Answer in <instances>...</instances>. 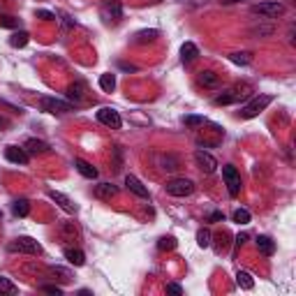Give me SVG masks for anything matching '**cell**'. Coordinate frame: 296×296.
<instances>
[{"label": "cell", "mask_w": 296, "mask_h": 296, "mask_svg": "<svg viewBox=\"0 0 296 296\" xmlns=\"http://www.w3.org/2000/svg\"><path fill=\"white\" fill-rule=\"evenodd\" d=\"M40 107H42V111L54 114V116H63V114L74 111L72 102H65V100H58V97H42V100H40Z\"/></svg>", "instance_id": "cell-1"}, {"label": "cell", "mask_w": 296, "mask_h": 296, "mask_svg": "<svg viewBox=\"0 0 296 296\" xmlns=\"http://www.w3.org/2000/svg\"><path fill=\"white\" fill-rule=\"evenodd\" d=\"M252 14H259L264 19H278L280 14H284V5L280 0H268V3H257V5L250 7Z\"/></svg>", "instance_id": "cell-2"}, {"label": "cell", "mask_w": 296, "mask_h": 296, "mask_svg": "<svg viewBox=\"0 0 296 296\" xmlns=\"http://www.w3.org/2000/svg\"><path fill=\"white\" fill-rule=\"evenodd\" d=\"M10 252H21V254H40L42 248H40V243L31 236H19L10 243Z\"/></svg>", "instance_id": "cell-3"}, {"label": "cell", "mask_w": 296, "mask_h": 296, "mask_svg": "<svg viewBox=\"0 0 296 296\" xmlns=\"http://www.w3.org/2000/svg\"><path fill=\"white\" fill-rule=\"evenodd\" d=\"M167 192L171 197H190L194 192V183L190 178H171L167 183Z\"/></svg>", "instance_id": "cell-4"}, {"label": "cell", "mask_w": 296, "mask_h": 296, "mask_svg": "<svg viewBox=\"0 0 296 296\" xmlns=\"http://www.w3.org/2000/svg\"><path fill=\"white\" fill-rule=\"evenodd\" d=\"M271 102H273V97H271V95H259V97H254L252 102H248V104H245V107L241 109V116H243V118H254V116H259L261 111H264Z\"/></svg>", "instance_id": "cell-5"}, {"label": "cell", "mask_w": 296, "mask_h": 296, "mask_svg": "<svg viewBox=\"0 0 296 296\" xmlns=\"http://www.w3.org/2000/svg\"><path fill=\"white\" fill-rule=\"evenodd\" d=\"M222 178H224V183H227V190H229L231 197H236V194L241 192V174L236 171L234 164H224Z\"/></svg>", "instance_id": "cell-6"}, {"label": "cell", "mask_w": 296, "mask_h": 296, "mask_svg": "<svg viewBox=\"0 0 296 296\" xmlns=\"http://www.w3.org/2000/svg\"><path fill=\"white\" fill-rule=\"evenodd\" d=\"M97 121L102 123V125L111 127V130H121V127H123L121 114H118L116 109H111V107H102V109L97 111Z\"/></svg>", "instance_id": "cell-7"}, {"label": "cell", "mask_w": 296, "mask_h": 296, "mask_svg": "<svg viewBox=\"0 0 296 296\" xmlns=\"http://www.w3.org/2000/svg\"><path fill=\"white\" fill-rule=\"evenodd\" d=\"M194 162H197V167H199L204 174H213V171L218 169V160H215L208 151H204V148L194 151Z\"/></svg>", "instance_id": "cell-8"}, {"label": "cell", "mask_w": 296, "mask_h": 296, "mask_svg": "<svg viewBox=\"0 0 296 296\" xmlns=\"http://www.w3.org/2000/svg\"><path fill=\"white\" fill-rule=\"evenodd\" d=\"M102 17L107 21L118 24L123 19V3L121 0H102Z\"/></svg>", "instance_id": "cell-9"}, {"label": "cell", "mask_w": 296, "mask_h": 296, "mask_svg": "<svg viewBox=\"0 0 296 296\" xmlns=\"http://www.w3.org/2000/svg\"><path fill=\"white\" fill-rule=\"evenodd\" d=\"M125 187L130 190V192L137 194V197H141V199H148V187H146L144 183L137 178V176L127 174V176H125Z\"/></svg>", "instance_id": "cell-10"}, {"label": "cell", "mask_w": 296, "mask_h": 296, "mask_svg": "<svg viewBox=\"0 0 296 296\" xmlns=\"http://www.w3.org/2000/svg\"><path fill=\"white\" fill-rule=\"evenodd\" d=\"M49 197H51V199H54L56 204L61 206L63 211H67V213H74V211H77V206H74V201L70 199L67 194L58 192V190H51V192H49Z\"/></svg>", "instance_id": "cell-11"}, {"label": "cell", "mask_w": 296, "mask_h": 296, "mask_svg": "<svg viewBox=\"0 0 296 296\" xmlns=\"http://www.w3.org/2000/svg\"><path fill=\"white\" fill-rule=\"evenodd\" d=\"M5 157L14 164H26L28 162V153H26V148H19V146H7Z\"/></svg>", "instance_id": "cell-12"}, {"label": "cell", "mask_w": 296, "mask_h": 296, "mask_svg": "<svg viewBox=\"0 0 296 296\" xmlns=\"http://www.w3.org/2000/svg\"><path fill=\"white\" fill-rule=\"evenodd\" d=\"M116 194H118V187L111 185V183H100V185H95V197L97 199L109 201V199H114Z\"/></svg>", "instance_id": "cell-13"}, {"label": "cell", "mask_w": 296, "mask_h": 296, "mask_svg": "<svg viewBox=\"0 0 296 296\" xmlns=\"http://www.w3.org/2000/svg\"><path fill=\"white\" fill-rule=\"evenodd\" d=\"M67 97H70L74 104L84 102V100H86V84H84V81H77V84L70 86V88H67Z\"/></svg>", "instance_id": "cell-14"}, {"label": "cell", "mask_w": 296, "mask_h": 296, "mask_svg": "<svg viewBox=\"0 0 296 296\" xmlns=\"http://www.w3.org/2000/svg\"><path fill=\"white\" fill-rule=\"evenodd\" d=\"M197 81H199L204 88H215V86L220 84V74L213 72V70H204V72H199Z\"/></svg>", "instance_id": "cell-15"}, {"label": "cell", "mask_w": 296, "mask_h": 296, "mask_svg": "<svg viewBox=\"0 0 296 296\" xmlns=\"http://www.w3.org/2000/svg\"><path fill=\"white\" fill-rule=\"evenodd\" d=\"M74 167H77V171L81 176H84V178H97V169L95 167H93L91 162H86V160H81V157H77V160H74Z\"/></svg>", "instance_id": "cell-16"}, {"label": "cell", "mask_w": 296, "mask_h": 296, "mask_svg": "<svg viewBox=\"0 0 296 296\" xmlns=\"http://www.w3.org/2000/svg\"><path fill=\"white\" fill-rule=\"evenodd\" d=\"M24 148L28 155H44V153H49V144H44L40 139H28Z\"/></svg>", "instance_id": "cell-17"}, {"label": "cell", "mask_w": 296, "mask_h": 296, "mask_svg": "<svg viewBox=\"0 0 296 296\" xmlns=\"http://www.w3.org/2000/svg\"><path fill=\"white\" fill-rule=\"evenodd\" d=\"M197 56H199V49H197V44L194 42H185L181 47V61L183 63H192Z\"/></svg>", "instance_id": "cell-18"}, {"label": "cell", "mask_w": 296, "mask_h": 296, "mask_svg": "<svg viewBox=\"0 0 296 296\" xmlns=\"http://www.w3.org/2000/svg\"><path fill=\"white\" fill-rule=\"evenodd\" d=\"M243 97H248V93H238V91H229V93H222V95L215 97V104H234Z\"/></svg>", "instance_id": "cell-19"}, {"label": "cell", "mask_w": 296, "mask_h": 296, "mask_svg": "<svg viewBox=\"0 0 296 296\" xmlns=\"http://www.w3.org/2000/svg\"><path fill=\"white\" fill-rule=\"evenodd\" d=\"M65 259L70 261L72 266H84V264H86V254L81 252V250L67 248V250H65Z\"/></svg>", "instance_id": "cell-20"}, {"label": "cell", "mask_w": 296, "mask_h": 296, "mask_svg": "<svg viewBox=\"0 0 296 296\" xmlns=\"http://www.w3.org/2000/svg\"><path fill=\"white\" fill-rule=\"evenodd\" d=\"M257 248H259L266 257H271V254L275 252V243H273V238H268V236H257Z\"/></svg>", "instance_id": "cell-21"}, {"label": "cell", "mask_w": 296, "mask_h": 296, "mask_svg": "<svg viewBox=\"0 0 296 296\" xmlns=\"http://www.w3.org/2000/svg\"><path fill=\"white\" fill-rule=\"evenodd\" d=\"M236 284H238L241 289H252L254 280H252V275H250L248 271H238L236 273Z\"/></svg>", "instance_id": "cell-22"}, {"label": "cell", "mask_w": 296, "mask_h": 296, "mask_svg": "<svg viewBox=\"0 0 296 296\" xmlns=\"http://www.w3.org/2000/svg\"><path fill=\"white\" fill-rule=\"evenodd\" d=\"M229 61L236 63V65H250L252 63V54L250 51H236V54H229Z\"/></svg>", "instance_id": "cell-23"}, {"label": "cell", "mask_w": 296, "mask_h": 296, "mask_svg": "<svg viewBox=\"0 0 296 296\" xmlns=\"http://www.w3.org/2000/svg\"><path fill=\"white\" fill-rule=\"evenodd\" d=\"M12 208H14V215H19V218H26V215L31 213V201H28V199H17Z\"/></svg>", "instance_id": "cell-24"}, {"label": "cell", "mask_w": 296, "mask_h": 296, "mask_svg": "<svg viewBox=\"0 0 296 296\" xmlns=\"http://www.w3.org/2000/svg\"><path fill=\"white\" fill-rule=\"evenodd\" d=\"M28 40H31V35H28L26 31H21V33H14L12 40H10V44H12L14 49H21V47H26V44H28Z\"/></svg>", "instance_id": "cell-25"}, {"label": "cell", "mask_w": 296, "mask_h": 296, "mask_svg": "<svg viewBox=\"0 0 296 296\" xmlns=\"http://www.w3.org/2000/svg\"><path fill=\"white\" fill-rule=\"evenodd\" d=\"M157 35H160V33L157 31H141V33H137V40H134V42L137 44H146V42H155L157 40Z\"/></svg>", "instance_id": "cell-26"}, {"label": "cell", "mask_w": 296, "mask_h": 296, "mask_svg": "<svg viewBox=\"0 0 296 296\" xmlns=\"http://www.w3.org/2000/svg\"><path fill=\"white\" fill-rule=\"evenodd\" d=\"M160 167L164 171H174V169H178V160L174 155H160Z\"/></svg>", "instance_id": "cell-27"}, {"label": "cell", "mask_w": 296, "mask_h": 296, "mask_svg": "<svg viewBox=\"0 0 296 296\" xmlns=\"http://www.w3.org/2000/svg\"><path fill=\"white\" fill-rule=\"evenodd\" d=\"M100 88H102L104 93H111L116 88V77L114 74H102L100 77Z\"/></svg>", "instance_id": "cell-28"}, {"label": "cell", "mask_w": 296, "mask_h": 296, "mask_svg": "<svg viewBox=\"0 0 296 296\" xmlns=\"http://www.w3.org/2000/svg\"><path fill=\"white\" fill-rule=\"evenodd\" d=\"M77 227H74V224H70V222H63L61 224V236L63 238H65V241H74V238H77Z\"/></svg>", "instance_id": "cell-29"}, {"label": "cell", "mask_w": 296, "mask_h": 296, "mask_svg": "<svg viewBox=\"0 0 296 296\" xmlns=\"http://www.w3.org/2000/svg\"><path fill=\"white\" fill-rule=\"evenodd\" d=\"M17 284L12 282L10 278H0V294H10V296H14L17 294Z\"/></svg>", "instance_id": "cell-30"}, {"label": "cell", "mask_w": 296, "mask_h": 296, "mask_svg": "<svg viewBox=\"0 0 296 296\" xmlns=\"http://www.w3.org/2000/svg\"><path fill=\"white\" fill-rule=\"evenodd\" d=\"M231 218H234V222H238V224H248L250 222V211L248 208H236Z\"/></svg>", "instance_id": "cell-31"}, {"label": "cell", "mask_w": 296, "mask_h": 296, "mask_svg": "<svg viewBox=\"0 0 296 296\" xmlns=\"http://www.w3.org/2000/svg\"><path fill=\"white\" fill-rule=\"evenodd\" d=\"M197 243H199V248H211V231L208 229L197 231Z\"/></svg>", "instance_id": "cell-32"}, {"label": "cell", "mask_w": 296, "mask_h": 296, "mask_svg": "<svg viewBox=\"0 0 296 296\" xmlns=\"http://www.w3.org/2000/svg\"><path fill=\"white\" fill-rule=\"evenodd\" d=\"M157 248L160 250H174L176 248V238L174 236H162V238L157 241Z\"/></svg>", "instance_id": "cell-33"}, {"label": "cell", "mask_w": 296, "mask_h": 296, "mask_svg": "<svg viewBox=\"0 0 296 296\" xmlns=\"http://www.w3.org/2000/svg\"><path fill=\"white\" fill-rule=\"evenodd\" d=\"M19 19L10 17V14H0V28H17Z\"/></svg>", "instance_id": "cell-34"}, {"label": "cell", "mask_w": 296, "mask_h": 296, "mask_svg": "<svg viewBox=\"0 0 296 296\" xmlns=\"http://www.w3.org/2000/svg\"><path fill=\"white\" fill-rule=\"evenodd\" d=\"M250 35H257V37L273 35V26H254V28H250Z\"/></svg>", "instance_id": "cell-35"}, {"label": "cell", "mask_w": 296, "mask_h": 296, "mask_svg": "<svg viewBox=\"0 0 296 296\" xmlns=\"http://www.w3.org/2000/svg\"><path fill=\"white\" fill-rule=\"evenodd\" d=\"M51 273H54V275H61V280H65V282L72 280V271H67L63 266H51Z\"/></svg>", "instance_id": "cell-36"}, {"label": "cell", "mask_w": 296, "mask_h": 296, "mask_svg": "<svg viewBox=\"0 0 296 296\" xmlns=\"http://www.w3.org/2000/svg\"><path fill=\"white\" fill-rule=\"evenodd\" d=\"M183 123H185L187 127H197V125H204L206 118H204V116H185V118H183Z\"/></svg>", "instance_id": "cell-37"}, {"label": "cell", "mask_w": 296, "mask_h": 296, "mask_svg": "<svg viewBox=\"0 0 296 296\" xmlns=\"http://www.w3.org/2000/svg\"><path fill=\"white\" fill-rule=\"evenodd\" d=\"M42 291H47V294L61 296V294H63V287H58V284H42Z\"/></svg>", "instance_id": "cell-38"}, {"label": "cell", "mask_w": 296, "mask_h": 296, "mask_svg": "<svg viewBox=\"0 0 296 296\" xmlns=\"http://www.w3.org/2000/svg\"><path fill=\"white\" fill-rule=\"evenodd\" d=\"M167 291H169V294H183V287L176 282H169L167 284Z\"/></svg>", "instance_id": "cell-39"}, {"label": "cell", "mask_w": 296, "mask_h": 296, "mask_svg": "<svg viewBox=\"0 0 296 296\" xmlns=\"http://www.w3.org/2000/svg\"><path fill=\"white\" fill-rule=\"evenodd\" d=\"M37 17H40V19H44V21H51V19H56L54 14H51V12H47V10H40V12H37Z\"/></svg>", "instance_id": "cell-40"}, {"label": "cell", "mask_w": 296, "mask_h": 296, "mask_svg": "<svg viewBox=\"0 0 296 296\" xmlns=\"http://www.w3.org/2000/svg\"><path fill=\"white\" fill-rule=\"evenodd\" d=\"M245 241H248V236H245V234H238V236H236V245H243Z\"/></svg>", "instance_id": "cell-41"}, {"label": "cell", "mask_w": 296, "mask_h": 296, "mask_svg": "<svg viewBox=\"0 0 296 296\" xmlns=\"http://www.w3.org/2000/svg\"><path fill=\"white\" fill-rule=\"evenodd\" d=\"M211 220H213V222H218V220H224V215H222V213H213Z\"/></svg>", "instance_id": "cell-42"}, {"label": "cell", "mask_w": 296, "mask_h": 296, "mask_svg": "<svg viewBox=\"0 0 296 296\" xmlns=\"http://www.w3.org/2000/svg\"><path fill=\"white\" fill-rule=\"evenodd\" d=\"M224 5H234V3H241V0H222Z\"/></svg>", "instance_id": "cell-43"}, {"label": "cell", "mask_w": 296, "mask_h": 296, "mask_svg": "<svg viewBox=\"0 0 296 296\" xmlns=\"http://www.w3.org/2000/svg\"><path fill=\"white\" fill-rule=\"evenodd\" d=\"M5 125H7V121H5V118H0V130H3Z\"/></svg>", "instance_id": "cell-44"}]
</instances>
